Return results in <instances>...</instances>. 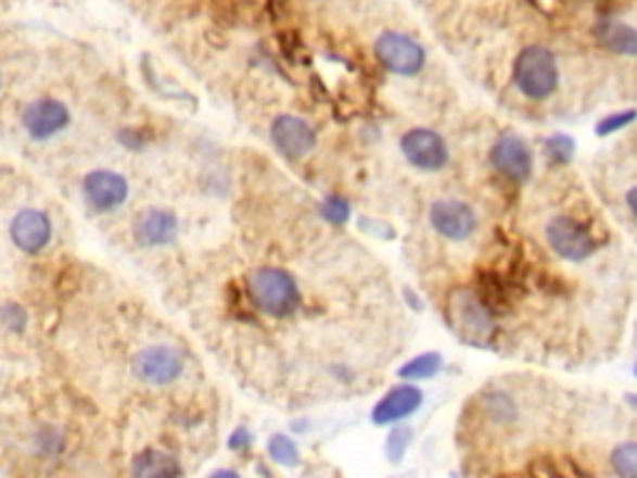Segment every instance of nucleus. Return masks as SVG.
<instances>
[{
  "instance_id": "20e7f679",
  "label": "nucleus",
  "mask_w": 637,
  "mask_h": 478,
  "mask_svg": "<svg viewBox=\"0 0 637 478\" xmlns=\"http://www.w3.org/2000/svg\"><path fill=\"white\" fill-rule=\"evenodd\" d=\"M377 58L396 75H416L426 63V53L419 42L396 30H388L377 40Z\"/></svg>"
},
{
  "instance_id": "6ab92c4d",
  "label": "nucleus",
  "mask_w": 637,
  "mask_h": 478,
  "mask_svg": "<svg viewBox=\"0 0 637 478\" xmlns=\"http://www.w3.org/2000/svg\"><path fill=\"white\" fill-rule=\"evenodd\" d=\"M267 449H269V456L275 458L277 464L294 466L296 461H300V449H296V443L292 439L282 437V433H277V437H271Z\"/></svg>"
},
{
  "instance_id": "aec40b11",
  "label": "nucleus",
  "mask_w": 637,
  "mask_h": 478,
  "mask_svg": "<svg viewBox=\"0 0 637 478\" xmlns=\"http://www.w3.org/2000/svg\"><path fill=\"white\" fill-rule=\"evenodd\" d=\"M573 148H575L573 140L571 138H563V135H558V138H550L546 142V152L556 162H568V160H571Z\"/></svg>"
},
{
  "instance_id": "f257e3e1",
  "label": "nucleus",
  "mask_w": 637,
  "mask_h": 478,
  "mask_svg": "<svg viewBox=\"0 0 637 478\" xmlns=\"http://www.w3.org/2000/svg\"><path fill=\"white\" fill-rule=\"evenodd\" d=\"M250 299L259 312L284 319L300 306V287L294 277L279 267H259L247 279Z\"/></svg>"
},
{
  "instance_id": "1a4fd4ad",
  "label": "nucleus",
  "mask_w": 637,
  "mask_h": 478,
  "mask_svg": "<svg viewBox=\"0 0 637 478\" xmlns=\"http://www.w3.org/2000/svg\"><path fill=\"white\" fill-rule=\"evenodd\" d=\"M402 150L413 167L426 169V173H436L448 162V148L444 138L438 133L426 130V127H416V130L406 133Z\"/></svg>"
},
{
  "instance_id": "9b49d317",
  "label": "nucleus",
  "mask_w": 637,
  "mask_h": 478,
  "mask_svg": "<svg viewBox=\"0 0 637 478\" xmlns=\"http://www.w3.org/2000/svg\"><path fill=\"white\" fill-rule=\"evenodd\" d=\"M491 162L498 169L500 175L513 179V183H525L533 173V158L528 144H525L521 138H500L494 150H491Z\"/></svg>"
},
{
  "instance_id": "39448f33",
  "label": "nucleus",
  "mask_w": 637,
  "mask_h": 478,
  "mask_svg": "<svg viewBox=\"0 0 637 478\" xmlns=\"http://www.w3.org/2000/svg\"><path fill=\"white\" fill-rule=\"evenodd\" d=\"M82 194L92 210L113 212L125 204L127 194H130V185L115 169H92L82 179Z\"/></svg>"
},
{
  "instance_id": "dca6fc26",
  "label": "nucleus",
  "mask_w": 637,
  "mask_h": 478,
  "mask_svg": "<svg viewBox=\"0 0 637 478\" xmlns=\"http://www.w3.org/2000/svg\"><path fill=\"white\" fill-rule=\"evenodd\" d=\"M132 474L135 476H148V478L177 476V474H182V468L173 456L165 454V451L148 449V451H142V454L135 456Z\"/></svg>"
},
{
  "instance_id": "4be33fe9",
  "label": "nucleus",
  "mask_w": 637,
  "mask_h": 478,
  "mask_svg": "<svg viewBox=\"0 0 637 478\" xmlns=\"http://www.w3.org/2000/svg\"><path fill=\"white\" fill-rule=\"evenodd\" d=\"M409 439H411V431H409V429H396L394 433H391V437H388V443H386L388 456L394 458V461L402 458V456H404V451H406V446H409Z\"/></svg>"
},
{
  "instance_id": "5701e85b",
  "label": "nucleus",
  "mask_w": 637,
  "mask_h": 478,
  "mask_svg": "<svg viewBox=\"0 0 637 478\" xmlns=\"http://www.w3.org/2000/svg\"><path fill=\"white\" fill-rule=\"evenodd\" d=\"M321 212H324V217L331 222H344L346 217H349V204H346L342 198H329L324 202V207H321Z\"/></svg>"
},
{
  "instance_id": "f8f14e48",
  "label": "nucleus",
  "mask_w": 637,
  "mask_h": 478,
  "mask_svg": "<svg viewBox=\"0 0 637 478\" xmlns=\"http://www.w3.org/2000/svg\"><path fill=\"white\" fill-rule=\"evenodd\" d=\"M177 229H180V222H177L173 212L148 207L135 217L132 235L142 247H163L173 242L177 237Z\"/></svg>"
},
{
  "instance_id": "f03ea898",
  "label": "nucleus",
  "mask_w": 637,
  "mask_h": 478,
  "mask_svg": "<svg viewBox=\"0 0 637 478\" xmlns=\"http://www.w3.org/2000/svg\"><path fill=\"white\" fill-rule=\"evenodd\" d=\"M513 80L525 98H533V100L548 98L558 85L556 55L543 46L525 48L515 60Z\"/></svg>"
},
{
  "instance_id": "4468645a",
  "label": "nucleus",
  "mask_w": 637,
  "mask_h": 478,
  "mask_svg": "<svg viewBox=\"0 0 637 478\" xmlns=\"http://www.w3.org/2000/svg\"><path fill=\"white\" fill-rule=\"evenodd\" d=\"M421 389L411 387V383H404V387L391 389L388 394L379 401L377 408H373V422L379 426L384 424H394L398 418L413 414L416 408L421 404Z\"/></svg>"
},
{
  "instance_id": "412c9836",
  "label": "nucleus",
  "mask_w": 637,
  "mask_h": 478,
  "mask_svg": "<svg viewBox=\"0 0 637 478\" xmlns=\"http://www.w3.org/2000/svg\"><path fill=\"white\" fill-rule=\"evenodd\" d=\"M635 115H637L635 110H625V113H617V115L606 117V120H602V123L598 125V135H610V133L620 130V127L630 125L633 120H635Z\"/></svg>"
},
{
  "instance_id": "6e6552de",
  "label": "nucleus",
  "mask_w": 637,
  "mask_h": 478,
  "mask_svg": "<svg viewBox=\"0 0 637 478\" xmlns=\"http://www.w3.org/2000/svg\"><path fill=\"white\" fill-rule=\"evenodd\" d=\"M11 239L25 254H40L53 239V222L42 210L25 207L11 222Z\"/></svg>"
},
{
  "instance_id": "2eb2a0df",
  "label": "nucleus",
  "mask_w": 637,
  "mask_h": 478,
  "mask_svg": "<svg viewBox=\"0 0 637 478\" xmlns=\"http://www.w3.org/2000/svg\"><path fill=\"white\" fill-rule=\"evenodd\" d=\"M602 46L620 55H637V30L617 21H602L596 30Z\"/></svg>"
},
{
  "instance_id": "0eeeda50",
  "label": "nucleus",
  "mask_w": 637,
  "mask_h": 478,
  "mask_svg": "<svg viewBox=\"0 0 637 478\" xmlns=\"http://www.w3.org/2000/svg\"><path fill=\"white\" fill-rule=\"evenodd\" d=\"M546 235H548V244L553 247L556 254H560L563 260L583 262L596 252V242H593L588 229L577 225V222L571 217L550 219V225L546 227Z\"/></svg>"
},
{
  "instance_id": "f3484780",
  "label": "nucleus",
  "mask_w": 637,
  "mask_h": 478,
  "mask_svg": "<svg viewBox=\"0 0 637 478\" xmlns=\"http://www.w3.org/2000/svg\"><path fill=\"white\" fill-rule=\"evenodd\" d=\"M441 364H444V358H441V354L431 352V354H421L411 358L409 364L402 366V379H431L433 374H438Z\"/></svg>"
},
{
  "instance_id": "a878e982",
  "label": "nucleus",
  "mask_w": 637,
  "mask_h": 478,
  "mask_svg": "<svg viewBox=\"0 0 637 478\" xmlns=\"http://www.w3.org/2000/svg\"><path fill=\"white\" fill-rule=\"evenodd\" d=\"M635 374H637V364H635Z\"/></svg>"
},
{
  "instance_id": "393cba45",
  "label": "nucleus",
  "mask_w": 637,
  "mask_h": 478,
  "mask_svg": "<svg viewBox=\"0 0 637 478\" xmlns=\"http://www.w3.org/2000/svg\"><path fill=\"white\" fill-rule=\"evenodd\" d=\"M627 207H630L633 215L637 217V187H633V190L627 192Z\"/></svg>"
},
{
  "instance_id": "423d86ee",
  "label": "nucleus",
  "mask_w": 637,
  "mask_h": 478,
  "mask_svg": "<svg viewBox=\"0 0 637 478\" xmlns=\"http://www.w3.org/2000/svg\"><path fill=\"white\" fill-rule=\"evenodd\" d=\"M71 125V110L61 100L40 98L23 110V127L33 140H50Z\"/></svg>"
},
{
  "instance_id": "9d476101",
  "label": "nucleus",
  "mask_w": 637,
  "mask_h": 478,
  "mask_svg": "<svg viewBox=\"0 0 637 478\" xmlns=\"http://www.w3.org/2000/svg\"><path fill=\"white\" fill-rule=\"evenodd\" d=\"M271 140H275L277 150L282 152L284 158L300 160L314 148L317 135H314L309 123H304L302 117L282 115L271 123Z\"/></svg>"
},
{
  "instance_id": "7ed1b4c3",
  "label": "nucleus",
  "mask_w": 637,
  "mask_h": 478,
  "mask_svg": "<svg viewBox=\"0 0 637 478\" xmlns=\"http://www.w3.org/2000/svg\"><path fill=\"white\" fill-rule=\"evenodd\" d=\"M135 377L152 387H167L182 374V356L167 344L144 347L142 352L132 358Z\"/></svg>"
},
{
  "instance_id": "ddd939ff",
  "label": "nucleus",
  "mask_w": 637,
  "mask_h": 478,
  "mask_svg": "<svg viewBox=\"0 0 637 478\" xmlns=\"http://www.w3.org/2000/svg\"><path fill=\"white\" fill-rule=\"evenodd\" d=\"M431 225L448 239H466L475 229V215L466 202L438 200L431 207Z\"/></svg>"
},
{
  "instance_id": "b1692460",
  "label": "nucleus",
  "mask_w": 637,
  "mask_h": 478,
  "mask_svg": "<svg viewBox=\"0 0 637 478\" xmlns=\"http://www.w3.org/2000/svg\"><path fill=\"white\" fill-rule=\"evenodd\" d=\"M250 443H252V433L240 429V431H234V437H232V441H229V446L244 449V446H250Z\"/></svg>"
},
{
  "instance_id": "a211bd4d",
  "label": "nucleus",
  "mask_w": 637,
  "mask_h": 478,
  "mask_svg": "<svg viewBox=\"0 0 637 478\" xmlns=\"http://www.w3.org/2000/svg\"><path fill=\"white\" fill-rule=\"evenodd\" d=\"M610 464H613L615 474L625 478H637V441H627L615 446L610 454Z\"/></svg>"
}]
</instances>
